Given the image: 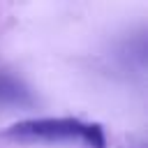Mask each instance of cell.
Segmentation results:
<instances>
[{
  "instance_id": "cell-1",
  "label": "cell",
  "mask_w": 148,
  "mask_h": 148,
  "mask_svg": "<svg viewBox=\"0 0 148 148\" xmlns=\"http://www.w3.org/2000/svg\"><path fill=\"white\" fill-rule=\"evenodd\" d=\"M0 139L12 143H81L86 148H106V134L99 123H83L67 116L16 120L0 132Z\"/></svg>"
},
{
  "instance_id": "cell-2",
  "label": "cell",
  "mask_w": 148,
  "mask_h": 148,
  "mask_svg": "<svg viewBox=\"0 0 148 148\" xmlns=\"http://www.w3.org/2000/svg\"><path fill=\"white\" fill-rule=\"evenodd\" d=\"M30 92L12 76H0V104H28Z\"/></svg>"
}]
</instances>
